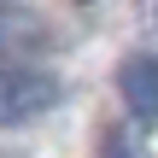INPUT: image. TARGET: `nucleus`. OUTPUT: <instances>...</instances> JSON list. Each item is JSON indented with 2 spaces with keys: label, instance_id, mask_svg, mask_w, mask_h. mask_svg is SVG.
<instances>
[{
  "label": "nucleus",
  "instance_id": "f257e3e1",
  "mask_svg": "<svg viewBox=\"0 0 158 158\" xmlns=\"http://www.w3.org/2000/svg\"><path fill=\"white\" fill-rule=\"evenodd\" d=\"M59 76L35 64H0V123H35L59 106Z\"/></svg>",
  "mask_w": 158,
  "mask_h": 158
},
{
  "label": "nucleus",
  "instance_id": "f03ea898",
  "mask_svg": "<svg viewBox=\"0 0 158 158\" xmlns=\"http://www.w3.org/2000/svg\"><path fill=\"white\" fill-rule=\"evenodd\" d=\"M53 47V29L47 18H35L29 6L18 0H0V64H29L35 53Z\"/></svg>",
  "mask_w": 158,
  "mask_h": 158
},
{
  "label": "nucleus",
  "instance_id": "7ed1b4c3",
  "mask_svg": "<svg viewBox=\"0 0 158 158\" xmlns=\"http://www.w3.org/2000/svg\"><path fill=\"white\" fill-rule=\"evenodd\" d=\"M117 88H123V106L141 129L158 123V59L152 53H129L123 70H117Z\"/></svg>",
  "mask_w": 158,
  "mask_h": 158
}]
</instances>
